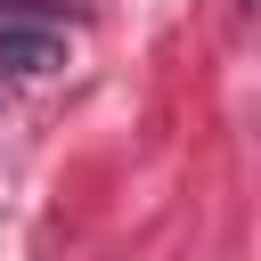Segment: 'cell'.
<instances>
[{"label": "cell", "mask_w": 261, "mask_h": 261, "mask_svg": "<svg viewBox=\"0 0 261 261\" xmlns=\"http://www.w3.org/2000/svg\"><path fill=\"white\" fill-rule=\"evenodd\" d=\"M0 65L8 73H57L65 65V41L49 24H0Z\"/></svg>", "instance_id": "obj_1"}]
</instances>
